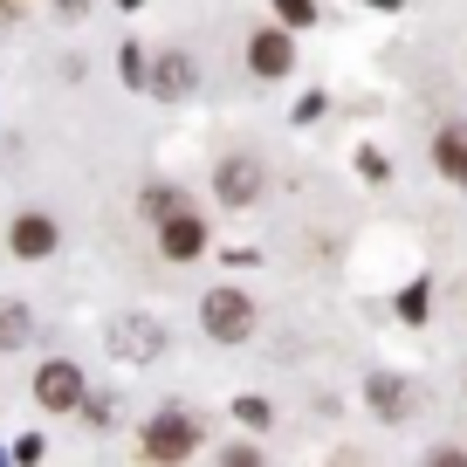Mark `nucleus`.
Returning a JSON list of instances; mask_svg holds the SVG:
<instances>
[{"label":"nucleus","instance_id":"10","mask_svg":"<svg viewBox=\"0 0 467 467\" xmlns=\"http://www.w3.org/2000/svg\"><path fill=\"white\" fill-rule=\"evenodd\" d=\"M440 165H447L453 179H467V124H453V131H440Z\"/></svg>","mask_w":467,"mask_h":467},{"label":"nucleus","instance_id":"13","mask_svg":"<svg viewBox=\"0 0 467 467\" xmlns=\"http://www.w3.org/2000/svg\"><path fill=\"white\" fill-rule=\"evenodd\" d=\"M275 15L289 21V28H309V21H317V7H309V0H275Z\"/></svg>","mask_w":467,"mask_h":467},{"label":"nucleus","instance_id":"4","mask_svg":"<svg viewBox=\"0 0 467 467\" xmlns=\"http://www.w3.org/2000/svg\"><path fill=\"white\" fill-rule=\"evenodd\" d=\"M206 248V220L200 213H165V262H192V254Z\"/></svg>","mask_w":467,"mask_h":467},{"label":"nucleus","instance_id":"1","mask_svg":"<svg viewBox=\"0 0 467 467\" xmlns=\"http://www.w3.org/2000/svg\"><path fill=\"white\" fill-rule=\"evenodd\" d=\"M206 330H213L220 344H241V337L254 330V303H248V296H234V289H213V296H206Z\"/></svg>","mask_w":467,"mask_h":467},{"label":"nucleus","instance_id":"15","mask_svg":"<svg viewBox=\"0 0 467 467\" xmlns=\"http://www.w3.org/2000/svg\"><path fill=\"white\" fill-rule=\"evenodd\" d=\"M234 412H241V426H268V406H262V399H241Z\"/></svg>","mask_w":467,"mask_h":467},{"label":"nucleus","instance_id":"5","mask_svg":"<svg viewBox=\"0 0 467 467\" xmlns=\"http://www.w3.org/2000/svg\"><path fill=\"white\" fill-rule=\"evenodd\" d=\"M248 62H254V76H289L296 48H289V35H282V28H262L248 42Z\"/></svg>","mask_w":467,"mask_h":467},{"label":"nucleus","instance_id":"12","mask_svg":"<svg viewBox=\"0 0 467 467\" xmlns=\"http://www.w3.org/2000/svg\"><path fill=\"white\" fill-rule=\"evenodd\" d=\"M117 344L131 350V358H151V350H159V330H151V323L145 330H117Z\"/></svg>","mask_w":467,"mask_h":467},{"label":"nucleus","instance_id":"7","mask_svg":"<svg viewBox=\"0 0 467 467\" xmlns=\"http://www.w3.org/2000/svg\"><path fill=\"white\" fill-rule=\"evenodd\" d=\"M7 241H15V254H21V262H42V254L56 248V227H48L42 213H21V220H15V234H7Z\"/></svg>","mask_w":467,"mask_h":467},{"label":"nucleus","instance_id":"3","mask_svg":"<svg viewBox=\"0 0 467 467\" xmlns=\"http://www.w3.org/2000/svg\"><path fill=\"white\" fill-rule=\"evenodd\" d=\"M35 399H42L48 412L83 406V371H76V365H42V379H35Z\"/></svg>","mask_w":467,"mask_h":467},{"label":"nucleus","instance_id":"8","mask_svg":"<svg viewBox=\"0 0 467 467\" xmlns=\"http://www.w3.org/2000/svg\"><path fill=\"white\" fill-rule=\"evenodd\" d=\"M371 406H379L385 420H406V412H412V392L392 379V371H379V379H371Z\"/></svg>","mask_w":467,"mask_h":467},{"label":"nucleus","instance_id":"14","mask_svg":"<svg viewBox=\"0 0 467 467\" xmlns=\"http://www.w3.org/2000/svg\"><path fill=\"white\" fill-rule=\"evenodd\" d=\"M172 206H179V192H172V186H151V192H145V213H159V220H165Z\"/></svg>","mask_w":467,"mask_h":467},{"label":"nucleus","instance_id":"16","mask_svg":"<svg viewBox=\"0 0 467 467\" xmlns=\"http://www.w3.org/2000/svg\"><path fill=\"white\" fill-rule=\"evenodd\" d=\"M399 309H406V317L420 323V317H426V289H406V296H399Z\"/></svg>","mask_w":467,"mask_h":467},{"label":"nucleus","instance_id":"2","mask_svg":"<svg viewBox=\"0 0 467 467\" xmlns=\"http://www.w3.org/2000/svg\"><path fill=\"white\" fill-rule=\"evenodd\" d=\"M192 447H200V426H192L186 412H165V420L145 426V453L151 461H186Z\"/></svg>","mask_w":467,"mask_h":467},{"label":"nucleus","instance_id":"11","mask_svg":"<svg viewBox=\"0 0 467 467\" xmlns=\"http://www.w3.org/2000/svg\"><path fill=\"white\" fill-rule=\"evenodd\" d=\"M28 330H35V323H28V309H21V303H0V350L28 344Z\"/></svg>","mask_w":467,"mask_h":467},{"label":"nucleus","instance_id":"6","mask_svg":"<svg viewBox=\"0 0 467 467\" xmlns=\"http://www.w3.org/2000/svg\"><path fill=\"white\" fill-rule=\"evenodd\" d=\"M254 192H262V165L254 159H227L220 165V200L227 206H254Z\"/></svg>","mask_w":467,"mask_h":467},{"label":"nucleus","instance_id":"9","mask_svg":"<svg viewBox=\"0 0 467 467\" xmlns=\"http://www.w3.org/2000/svg\"><path fill=\"white\" fill-rule=\"evenodd\" d=\"M151 83H159V97H186V89H192V62L186 56H159Z\"/></svg>","mask_w":467,"mask_h":467}]
</instances>
